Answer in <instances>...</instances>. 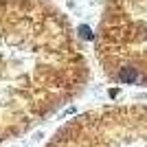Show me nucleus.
<instances>
[{
    "mask_svg": "<svg viewBox=\"0 0 147 147\" xmlns=\"http://www.w3.org/2000/svg\"><path fill=\"white\" fill-rule=\"evenodd\" d=\"M88 81L66 16L49 0H0V141L46 119Z\"/></svg>",
    "mask_w": 147,
    "mask_h": 147,
    "instance_id": "nucleus-1",
    "label": "nucleus"
},
{
    "mask_svg": "<svg viewBox=\"0 0 147 147\" xmlns=\"http://www.w3.org/2000/svg\"><path fill=\"white\" fill-rule=\"evenodd\" d=\"M46 147H147V108L112 105L84 112L61 125Z\"/></svg>",
    "mask_w": 147,
    "mask_h": 147,
    "instance_id": "nucleus-2",
    "label": "nucleus"
}]
</instances>
